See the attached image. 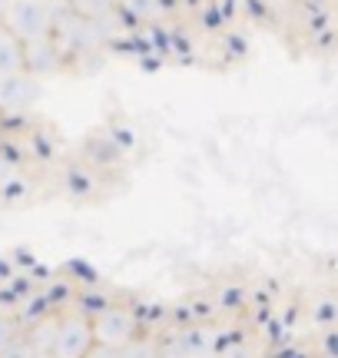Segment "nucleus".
I'll list each match as a JSON object with an SVG mask.
<instances>
[{
	"label": "nucleus",
	"mask_w": 338,
	"mask_h": 358,
	"mask_svg": "<svg viewBox=\"0 0 338 358\" xmlns=\"http://www.w3.org/2000/svg\"><path fill=\"white\" fill-rule=\"evenodd\" d=\"M0 27L20 43L50 37V7L47 0H3Z\"/></svg>",
	"instance_id": "obj_1"
},
{
	"label": "nucleus",
	"mask_w": 338,
	"mask_h": 358,
	"mask_svg": "<svg viewBox=\"0 0 338 358\" xmlns=\"http://www.w3.org/2000/svg\"><path fill=\"white\" fill-rule=\"evenodd\" d=\"M90 329H93V342L123 348L130 338H136V335H140V322H136V315H133V308H126V306H106V308H100V312L90 319Z\"/></svg>",
	"instance_id": "obj_2"
},
{
	"label": "nucleus",
	"mask_w": 338,
	"mask_h": 358,
	"mask_svg": "<svg viewBox=\"0 0 338 358\" xmlns=\"http://www.w3.org/2000/svg\"><path fill=\"white\" fill-rule=\"evenodd\" d=\"M93 345V329L90 319L83 315H64L53 329L50 358H83Z\"/></svg>",
	"instance_id": "obj_3"
},
{
	"label": "nucleus",
	"mask_w": 338,
	"mask_h": 358,
	"mask_svg": "<svg viewBox=\"0 0 338 358\" xmlns=\"http://www.w3.org/2000/svg\"><path fill=\"white\" fill-rule=\"evenodd\" d=\"M40 96V83L34 73L17 70V73H3L0 77V110L3 113H24L30 110Z\"/></svg>",
	"instance_id": "obj_4"
},
{
	"label": "nucleus",
	"mask_w": 338,
	"mask_h": 358,
	"mask_svg": "<svg viewBox=\"0 0 338 358\" xmlns=\"http://www.w3.org/2000/svg\"><path fill=\"white\" fill-rule=\"evenodd\" d=\"M17 70H27L24 66V43L0 27V77H3V73H17Z\"/></svg>",
	"instance_id": "obj_5"
},
{
	"label": "nucleus",
	"mask_w": 338,
	"mask_h": 358,
	"mask_svg": "<svg viewBox=\"0 0 338 358\" xmlns=\"http://www.w3.org/2000/svg\"><path fill=\"white\" fill-rule=\"evenodd\" d=\"M119 358H163V355L156 352V345H153L149 338L136 335V338H130L126 345L119 348Z\"/></svg>",
	"instance_id": "obj_6"
},
{
	"label": "nucleus",
	"mask_w": 338,
	"mask_h": 358,
	"mask_svg": "<svg viewBox=\"0 0 338 358\" xmlns=\"http://www.w3.org/2000/svg\"><path fill=\"white\" fill-rule=\"evenodd\" d=\"M83 358H119V348H113V345H100V342H93L90 352H87Z\"/></svg>",
	"instance_id": "obj_7"
},
{
	"label": "nucleus",
	"mask_w": 338,
	"mask_h": 358,
	"mask_svg": "<svg viewBox=\"0 0 338 358\" xmlns=\"http://www.w3.org/2000/svg\"><path fill=\"white\" fill-rule=\"evenodd\" d=\"M13 338H17V329H13V322H10V319H0V352L10 345Z\"/></svg>",
	"instance_id": "obj_8"
},
{
	"label": "nucleus",
	"mask_w": 338,
	"mask_h": 358,
	"mask_svg": "<svg viewBox=\"0 0 338 358\" xmlns=\"http://www.w3.org/2000/svg\"><path fill=\"white\" fill-rule=\"evenodd\" d=\"M226 358H256V355H252V352H249V348L235 345V348H229V352H226Z\"/></svg>",
	"instance_id": "obj_9"
},
{
	"label": "nucleus",
	"mask_w": 338,
	"mask_h": 358,
	"mask_svg": "<svg viewBox=\"0 0 338 358\" xmlns=\"http://www.w3.org/2000/svg\"><path fill=\"white\" fill-rule=\"evenodd\" d=\"M196 358H216V355H196Z\"/></svg>",
	"instance_id": "obj_10"
},
{
	"label": "nucleus",
	"mask_w": 338,
	"mask_h": 358,
	"mask_svg": "<svg viewBox=\"0 0 338 358\" xmlns=\"http://www.w3.org/2000/svg\"><path fill=\"white\" fill-rule=\"evenodd\" d=\"M328 358H332V355H328Z\"/></svg>",
	"instance_id": "obj_11"
}]
</instances>
